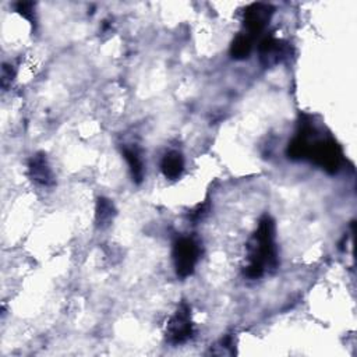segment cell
<instances>
[{"label": "cell", "instance_id": "obj_1", "mask_svg": "<svg viewBox=\"0 0 357 357\" xmlns=\"http://www.w3.org/2000/svg\"><path fill=\"white\" fill-rule=\"evenodd\" d=\"M276 263L275 225L269 216H264L249 243V265L245 274L250 279H257L267 269H274Z\"/></svg>", "mask_w": 357, "mask_h": 357}, {"label": "cell", "instance_id": "obj_2", "mask_svg": "<svg viewBox=\"0 0 357 357\" xmlns=\"http://www.w3.org/2000/svg\"><path fill=\"white\" fill-rule=\"evenodd\" d=\"M200 249L198 245L190 237H182L174 243L173 260L176 274L181 278H187L194 272Z\"/></svg>", "mask_w": 357, "mask_h": 357}, {"label": "cell", "instance_id": "obj_3", "mask_svg": "<svg viewBox=\"0 0 357 357\" xmlns=\"http://www.w3.org/2000/svg\"><path fill=\"white\" fill-rule=\"evenodd\" d=\"M309 158L328 173H336L342 163V151L332 140H321L312 144Z\"/></svg>", "mask_w": 357, "mask_h": 357}, {"label": "cell", "instance_id": "obj_4", "mask_svg": "<svg viewBox=\"0 0 357 357\" xmlns=\"http://www.w3.org/2000/svg\"><path fill=\"white\" fill-rule=\"evenodd\" d=\"M193 336V323L190 307L183 303L170 318L166 328V339L173 345H181Z\"/></svg>", "mask_w": 357, "mask_h": 357}, {"label": "cell", "instance_id": "obj_5", "mask_svg": "<svg viewBox=\"0 0 357 357\" xmlns=\"http://www.w3.org/2000/svg\"><path fill=\"white\" fill-rule=\"evenodd\" d=\"M272 13L274 8L265 3H254L249 6L245 12V27L247 30V35L252 38L258 35L268 24Z\"/></svg>", "mask_w": 357, "mask_h": 357}, {"label": "cell", "instance_id": "obj_6", "mask_svg": "<svg viewBox=\"0 0 357 357\" xmlns=\"http://www.w3.org/2000/svg\"><path fill=\"white\" fill-rule=\"evenodd\" d=\"M286 53H287V46L282 41H278L274 37H267L260 43L261 63L265 68L278 65L286 56Z\"/></svg>", "mask_w": 357, "mask_h": 357}, {"label": "cell", "instance_id": "obj_7", "mask_svg": "<svg viewBox=\"0 0 357 357\" xmlns=\"http://www.w3.org/2000/svg\"><path fill=\"white\" fill-rule=\"evenodd\" d=\"M28 172L32 181L41 186H53L54 176L43 154H35L28 163Z\"/></svg>", "mask_w": 357, "mask_h": 357}, {"label": "cell", "instance_id": "obj_8", "mask_svg": "<svg viewBox=\"0 0 357 357\" xmlns=\"http://www.w3.org/2000/svg\"><path fill=\"white\" fill-rule=\"evenodd\" d=\"M312 133L313 129L309 125H303L302 130L297 133V136L289 143L287 155L292 159H305L309 158L310 148H312Z\"/></svg>", "mask_w": 357, "mask_h": 357}, {"label": "cell", "instance_id": "obj_9", "mask_svg": "<svg viewBox=\"0 0 357 357\" xmlns=\"http://www.w3.org/2000/svg\"><path fill=\"white\" fill-rule=\"evenodd\" d=\"M161 169L166 178H169V181H176L185 169V159L182 154H178L176 151L167 152L162 159Z\"/></svg>", "mask_w": 357, "mask_h": 357}, {"label": "cell", "instance_id": "obj_10", "mask_svg": "<svg viewBox=\"0 0 357 357\" xmlns=\"http://www.w3.org/2000/svg\"><path fill=\"white\" fill-rule=\"evenodd\" d=\"M253 48V38L247 34L237 35L230 46V54L237 59V61H243V59L250 56Z\"/></svg>", "mask_w": 357, "mask_h": 357}, {"label": "cell", "instance_id": "obj_11", "mask_svg": "<svg viewBox=\"0 0 357 357\" xmlns=\"http://www.w3.org/2000/svg\"><path fill=\"white\" fill-rule=\"evenodd\" d=\"M116 210L113 207V203L108 198H99L96 203V225L99 227H105L110 223V221L114 218Z\"/></svg>", "mask_w": 357, "mask_h": 357}, {"label": "cell", "instance_id": "obj_12", "mask_svg": "<svg viewBox=\"0 0 357 357\" xmlns=\"http://www.w3.org/2000/svg\"><path fill=\"white\" fill-rule=\"evenodd\" d=\"M123 155H125V158H126V161L130 166L133 181L136 183H141L143 177H144V167H143V162H141V158H140L139 152L136 150H132V148H125Z\"/></svg>", "mask_w": 357, "mask_h": 357}, {"label": "cell", "instance_id": "obj_13", "mask_svg": "<svg viewBox=\"0 0 357 357\" xmlns=\"http://www.w3.org/2000/svg\"><path fill=\"white\" fill-rule=\"evenodd\" d=\"M16 10L28 21H31V24L35 23V10H34V3L31 2H20L16 5Z\"/></svg>", "mask_w": 357, "mask_h": 357}, {"label": "cell", "instance_id": "obj_14", "mask_svg": "<svg viewBox=\"0 0 357 357\" xmlns=\"http://www.w3.org/2000/svg\"><path fill=\"white\" fill-rule=\"evenodd\" d=\"M14 76H16V73H14L13 66L5 65L3 69H2V85H3V88H6L9 84H12Z\"/></svg>", "mask_w": 357, "mask_h": 357}, {"label": "cell", "instance_id": "obj_15", "mask_svg": "<svg viewBox=\"0 0 357 357\" xmlns=\"http://www.w3.org/2000/svg\"><path fill=\"white\" fill-rule=\"evenodd\" d=\"M207 210H208V204H207V203L203 204V205H200L197 210H194V211L192 212V219H193V221H200V219L207 214Z\"/></svg>", "mask_w": 357, "mask_h": 357}]
</instances>
